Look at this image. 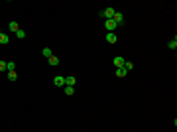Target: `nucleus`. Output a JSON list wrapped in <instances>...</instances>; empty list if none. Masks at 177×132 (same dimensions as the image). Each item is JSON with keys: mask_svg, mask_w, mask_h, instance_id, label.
Returning <instances> with one entry per match:
<instances>
[{"mask_svg": "<svg viewBox=\"0 0 177 132\" xmlns=\"http://www.w3.org/2000/svg\"><path fill=\"white\" fill-rule=\"evenodd\" d=\"M114 14H116L114 6H108V8H104V10H100L98 16H102V18H106V20H112V18H114Z\"/></svg>", "mask_w": 177, "mask_h": 132, "instance_id": "nucleus-1", "label": "nucleus"}, {"mask_svg": "<svg viewBox=\"0 0 177 132\" xmlns=\"http://www.w3.org/2000/svg\"><path fill=\"white\" fill-rule=\"evenodd\" d=\"M112 20L116 22V26H124V24H126V22H124V14H122V12H116Z\"/></svg>", "mask_w": 177, "mask_h": 132, "instance_id": "nucleus-2", "label": "nucleus"}, {"mask_svg": "<svg viewBox=\"0 0 177 132\" xmlns=\"http://www.w3.org/2000/svg\"><path fill=\"white\" fill-rule=\"evenodd\" d=\"M124 57H122V55H116V57H114V59H112V63H114V67H116V69H120V67L124 65Z\"/></svg>", "mask_w": 177, "mask_h": 132, "instance_id": "nucleus-3", "label": "nucleus"}, {"mask_svg": "<svg viewBox=\"0 0 177 132\" xmlns=\"http://www.w3.org/2000/svg\"><path fill=\"white\" fill-rule=\"evenodd\" d=\"M104 28H106V32H114V30H116V22H114V20H106L104 22Z\"/></svg>", "mask_w": 177, "mask_h": 132, "instance_id": "nucleus-4", "label": "nucleus"}, {"mask_svg": "<svg viewBox=\"0 0 177 132\" xmlns=\"http://www.w3.org/2000/svg\"><path fill=\"white\" fill-rule=\"evenodd\" d=\"M108 44H116V40H118V36L114 32H106V38H104Z\"/></svg>", "mask_w": 177, "mask_h": 132, "instance_id": "nucleus-5", "label": "nucleus"}, {"mask_svg": "<svg viewBox=\"0 0 177 132\" xmlns=\"http://www.w3.org/2000/svg\"><path fill=\"white\" fill-rule=\"evenodd\" d=\"M53 85H57V87H65V77H63V75H57V77L53 79Z\"/></svg>", "mask_w": 177, "mask_h": 132, "instance_id": "nucleus-6", "label": "nucleus"}, {"mask_svg": "<svg viewBox=\"0 0 177 132\" xmlns=\"http://www.w3.org/2000/svg\"><path fill=\"white\" fill-rule=\"evenodd\" d=\"M8 30H10L12 34H16L20 30V24H18V22H10V24H8Z\"/></svg>", "mask_w": 177, "mask_h": 132, "instance_id": "nucleus-7", "label": "nucleus"}, {"mask_svg": "<svg viewBox=\"0 0 177 132\" xmlns=\"http://www.w3.org/2000/svg\"><path fill=\"white\" fill-rule=\"evenodd\" d=\"M47 63H49L51 67H57L59 65V57H57V55H51V57L47 59Z\"/></svg>", "mask_w": 177, "mask_h": 132, "instance_id": "nucleus-8", "label": "nucleus"}, {"mask_svg": "<svg viewBox=\"0 0 177 132\" xmlns=\"http://www.w3.org/2000/svg\"><path fill=\"white\" fill-rule=\"evenodd\" d=\"M41 55H43V57H45V59H49V57H51V55H53L51 47H43V49H41Z\"/></svg>", "mask_w": 177, "mask_h": 132, "instance_id": "nucleus-9", "label": "nucleus"}, {"mask_svg": "<svg viewBox=\"0 0 177 132\" xmlns=\"http://www.w3.org/2000/svg\"><path fill=\"white\" fill-rule=\"evenodd\" d=\"M8 41H10V38H8V36H6V34H4V32H2V34H0V46H6V44H8Z\"/></svg>", "mask_w": 177, "mask_h": 132, "instance_id": "nucleus-10", "label": "nucleus"}, {"mask_svg": "<svg viewBox=\"0 0 177 132\" xmlns=\"http://www.w3.org/2000/svg\"><path fill=\"white\" fill-rule=\"evenodd\" d=\"M167 47L175 51V49H177V38H173V40H169V41H167Z\"/></svg>", "mask_w": 177, "mask_h": 132, "instance_id": "nucleus-11", "label": "nucleus"}, {"mask_svg": "<svg viewBox=\"0 0 177 132\" xmlns=\"http://www.w3.org/2000/svg\"><path fill=\"white\" fill-rule=\"evenodd\" d=\"M6 71H16V63L14 61H6Z\"/></svg>", "mask_w": 177, "mask_h": 132, "instance_id": "nucleus-12", "label": "nucleus"}, {"mask_svg": "<svg viewBox=\"0 0 177 132\" xmlns=\"http://www.w3.org/2000/svg\"><path fill=\"white\" fill-rule=\"evenodd\" d=\"M75 83H77V79H75V77H65V85L73 87V85H75Z\"/></svg>", "mask_w": 177, "mask_h": 132, "instance_id": "nucleus-13", "label": "nucleus"}, {"mask_svg": "<svg viewBox=\"0 0 177 132\" xmlns=\"http://www.w3.org/2000/svg\"><path fill=\"white\" fill-rule=\"evenodd\" d=\"M126 73L128 71H126L124 67H120V69H116V77H126Z\"/></svg>", "mask_w": 177, "mask_h": 132, "instance_id": "nucleus-14", "label": "nucleus"}, {"mask_svg": "<svg viewBox=\"0 0 177 132\" xmlns=\"http://www.w3.org/2000/svg\"><path fill=\"white\" fill-rule=\"evenodd\" d=\"M16 38H18V40H24V38H26V32H24V30L20 28L18 32H16Z\"/></svg>", "mask_w": 177, "mask_h": 132, "instance_id": "nucleus-15", "label": "nucleus"}, {"mask_svg": "<svg viewBox=\"0 0 177 132\" xmlns=\"http://www.w3.org/2000/svg\"><path fill=\"white\" fill-rule=\"evenodd\" d=\"M8 79L16 81V79H18V73H16V71H8Z\"/></svg>", "mask_w": 177, "mask_h": 132, "instance_id": "nucleus-16", "label": "nucleus"}, {"mask_svg": "<svg viewBox=\"0 0 177 132\" xmlns=\"http://www.w3.org/2000/svg\"><path fill=\"white\" fill-rule=\"evenodd\" d=\"M122 67H124L126 71H130L132 67H134V63H132V61H124V65H122Z\"/></svg>", "mask_w": 177, "mask_h": 132, "instance_id": "nucleus-17", "label": "nucleus"}, {"mask_svg": "<svg viewBox=\"0 0 177 132\" xmlns=\"http://www.w3.org/2000/svg\"><path fill=\"white\" fill-rule=\"evenodd\" d=\"M75 93V87H69V85H65V95H73Z\"/></svg>", "mask_w": 177, "mask_h": 132, "instance_id": "nucleus-18", "label": "nucleus"}, {"mask_svg": "<svg viewBox=\"0 0 177 132\" xmlns=\"http://www.w3.org/2000/svg\"><path fill=\"white\" fill-rule=\"evenodd\" d=\"M0 71H6V61L0 59Z\"/></svg>", "mask_w": 177, "mask_h": 132, "instance_id": "nucleus-19", "label": "nucleus"}, {"mask_svg": "<svg viewBox=\"0 0 177 132\" xmlns=\"http://www.w3.org/2000/svg\"><path fill=\"white\" fill-rule=\"evenodd\" d=\"M0 34H2V30H0Z\"/></svg>", "mask_w": 177, "mask_h": 132, "instance_id": "nucleus-20", "label": "nucleus"}]
</instances>
